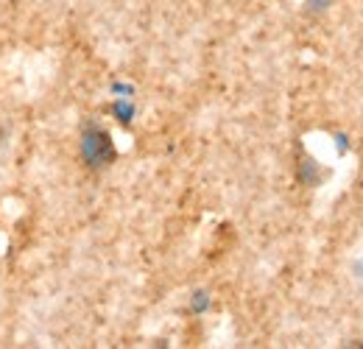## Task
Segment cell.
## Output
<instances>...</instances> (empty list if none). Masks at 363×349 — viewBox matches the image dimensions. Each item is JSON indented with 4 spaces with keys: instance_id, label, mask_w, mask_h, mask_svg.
Returning <instances> with one entry per match:
<instances>
[{
    "instance_id": "6da1fadb",
    "label": "cell",
    "mask_w": 363,
    "mask_h": 349,
    "mask_svg": "<svg viewBox=\"0 0 363 349\" xmlns=\"http://www.w3.org/2000/svg\"><path fill=\"white\" fill-rule=\"evenodd\" d=\"M82 160L90 168H106L115 160V143H112L109 131H104L95 123H90L82 131Z\"/></svg>"
},
{
    "instance_id": "7a4b0ae2",
    "label": "cell",
    "mask_w": 363,
    "mask_h": 349,
    "mask_svg": "<svg viewBox=\"0 0 363 349\" xmlns=\"http://www.w3.org/2000/svg\"><path fill=\"white\" fill-rule=\"evenodd\" d=\"M112 112H115V118H118L121 123H132V118H135V104H132L129 98H118V101L112 104Z\"/></svg>"
},
{
    "instance_id": "3957f363",
    "label": "cell",
    "mask_w": 363,
    "mask_h": 349,
    "mask_svg": "<svg viewBox=\"0 0 363 349\" xmlns=\"http://www.w3.org/2000/svg\"><path fill=\"white\" fill-rule=\"evenodd\" d=\"M210 305V299H207V294H204V291H199V294H196V297H193V310H199V313H201V310H204V307Z\"/></svg>"
},
{
    "instance_id": "277c9868",
    "label": "cell",
    "mask_w": 363,
    "mask_h": 349,
    "mask_svg": "<svg viewBox=\"0 0 363 349\" xmlns=\"http://www.w3.org/2000/svg\"><path fill=\"white\" fill-rule=\"evenodd\" d=\"M112 92H115V95H132L135 89L129 87V84H115V87H112Z\"/></svg>"
},
{
    "instance_id": "5b68a950",
    "label": "cell",
    "mask_w": 363,
    "mask_h": 349,
    "mask_svg": "<svg viewBox=\"0 0 363 349\" xmlns=\"http://www.w3.org/2000/svg\"><path fill=\"white\" fill-rule=\"evenodd\" d=\"M330 0H308V9H313V11H318V9H324Z\"/></svg>"
}]
</instances>
